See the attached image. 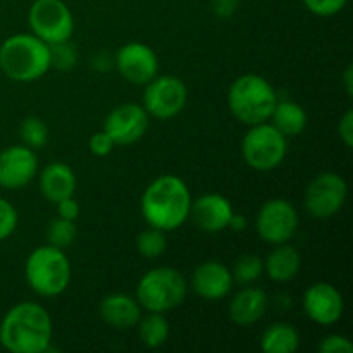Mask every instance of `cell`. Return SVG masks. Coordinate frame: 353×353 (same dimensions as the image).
Returning <instances> with one entry per match:
<instances>
[{"label": "cell", "instance_id": "e0dca14e", "mask_svg": "<svg viewBox=\"0 0 353 353\" xmlns=\"http://www.w3.org/2000/svg\"><path fill=\"white\" fill-rule=\"evenodd\" d=\"M233 276L224 264L216 261L196 265L192 276L193 292L207 302H217L230 295L233 288Z\"/></svg>", "mask_w": 353, "mask_h": 353}, {"label": "cell", "instance_id": "8fae6325", "mask_svg": "<svg viewBox=\"0 0 353 353\" xmlns=\"http://www.w3.org/2000/svg\"><path fill=\"white\" fill-rule=\"evenodd\" d=\"M255 226L265 243H288L299 230V214L288 200L272 199L261 207Z\"/></svg>", "mask_w": 353, "mask_h": 353}, {"label": "cell", "instance_id": "74e56055", "mask_svg": "<svg viewBox=\"0 0 353 353\" xmlns=\"http://www.w3.org/2000/svg\"><path fill=\"white\" fill-rule=\"evenodd\" d=\"M245 226H247V221H245V217L240 216V214H233V217H231V221H230L231 230L243 231Z\"/></svg>", "mask_w": 353, "mask_h": 353}, {"label": "cell", "instance_id": "d4e9b609", "mask_svg": "<svg viewBox=\"0 0 353 353\" xmlns=\"http://www.w3.org/2000/svg\"><path fill=\"white\" fill-rule=\"evenodd\" d=\"M76 236H78V228H76L74 221L57 217V219L52 221L47 228L48 245L62 248V250L71 247V245L74 243Z\"/></svg>", "mask_w": 353, "mask_h": 353}, {"label": "cell", "instance_id": "5b68a950", "mask_svg": "<svg viewBox=\"0 0 353 353\" xmlns=\"http://www.w3.org/2000/svg\"><path fill=\"white\" fill-rule=\"evenodd\" d=\"M24 276L34 293L41 296H57L71 281V262L62 248L43 245L28 255Z\"/></svg>", "mask_w": 353, "mask_h": 353}, {"label": "cell", "instance_id": "277c9868", "mask_svg": "<svg viewBox=\"0 0 353 353\" xmlns=\"http://www.w3.org/2000/svg\"><path fill=\"white\" fill-rule=\"evenodd\" d=\"M278 103V93L271 83L259 74H243L233 81L228 92L231 114L247 126L268 123Z\"/></svg>", "mask_w": 353, "mask_h": 353}, {"label": "cell", "instance_id": "7a4b0ae2", "mask_svg": "<svg viewBox=\"0 0 353 353\" xmlns=\"http://www.w3.org/2000/svg\"><path fill=\"white\" fill-rule=\"evenodd\" d=\"M192 209L188 185L174 174L159 176L147 186L141 196V216L148 226L174 231L186 223Z\"/></svg>", "mask_w": 353, "mask_h": 353}, {"label": "cell", "instance_id": "4fadbf2b", "mask_svg": "<svg viewBox=\"0 0 353 353\" xmlns=\"http://www.w3.org/2000/svg\"><path fill=\"white\" fill-rule=\"evenodd\" d=\"M147 128L148 114L143 105L138 103H123L116 107L103 124V131L119 147H126L140 140L147 133Z\"/></svg>", "mask_w": 353, "mask_h": 353}, {"label": "cell", "instance_id": "8992f818", "mask_svg": "<svg viewBox=\"0 0 353 353\" xmlns=\"http://www.w3.org/2000/svg\"><path fill=\"white\" fill-rule=\"evenodd\" d=\"M188 285L178 269L155 268L143 274L137 286V299L147 312L164 314L186 299Z\"/></svg>", "mask_w": 353, "mask_h": 353}, {"label": "cell", "instance_id": "3957f363", "mask_svg": "<svg viewBox=\"0 0 353 353\" xmlns=\"http://www.w3.org/2000/svg\"><path fill=\"white\" fill-rule=\"evenodd\" d=\"M50 68V47L33 33L12 34L0 45V69L12 81H37Z\"/></svg>", "mask_w": 353, "mask_h": 353}, {"label": "cell", "instance_id": "44dd1931", "mask_svg": "<svg viewBox=\"0 0 353 353\" xmlns=\"http://www.w3.org/2000/svg\"><path fill=\"white\" fill-rule=\"evenodd\" d=\"M302 265V257L295 247L288 243L274 245V250L264 262V272L276 283H286L295 278Z\"/></svg>", "mask_w": 353, "mask_h": 353}, {"label": "cell", "instance_id": "6da1fadb", "mask_svg": "<svg viewBox=\"0 0 353 353\" xmlns=\"http://www.w3.org/2000/svg\"><path fill=\"white\" fill-rule=\"evenodd\" d=\"M54 324L40 303L23 302L7 310L0 323V343L12 353H43L50 348Z\"/></svg>", "mask_w": 353, "mask_h": 353}, {"label": "cell", "instance_id": "9a60e30c", "mask_svg": "<svg viewBox=\"0 0 353 353\" xmlns=\"http://www.w3.org/2000/svg\"><path fill=\"white\" fill-rule=\"evenodd\" d=\"M303 310L307 317L321 326H331L343 316L345 303L340 290L330 283H316L303 295Z\"/></svg>", "mask_w": 353, "mask_h": 353}, {"label": "cell", "instance_id": "ba28073f", "mask_svg": "<svg viewBox=\"0 0 353 353\" xmlns=\"http://www.w3.org/2000/svg\"><path fill=\"white\" fill-rule=\"evenodd\" d=\"M31 33L47 45L71 40L74 19L62 0H34L28 14Z\"/></svg>", "mask_w": 353, "mask_h": 353}, {"label": "cell", "instance_id": "d590c367", "mask_svg": "<svg viewBox=\"0 0 353 353\" xmlns=\"http://www.w3.org/2000/svg\"><path fill=\"white\" fill-rule=\"evenodd\" d=\"M238 3L240 0H212L210 6L216 16L219 17H231L238 9Z\"/></svg>", "mask_w": 353, "mask_h": 353}, {"label": "cell", "instance_id": "603a6c76", "mask_svg": "<svg viewBox=\"0 0 353 353\" xmlns=\"http://www.w3.org/2000/svg\"><path fill=\"white\" fill-rule=\"evenodd\" d=\"M300 347V334L292 324L276 323L262 333L261 348L265 353H293Z\"/></svg>", "mask_w": 353, "mask_h": 353}, {"label": "cell", "instance_id": "9c48e42d", "mask_svg": "<svg viewBox=\"0 0 353 353\" xmlns=\"http://www.w3.org/2000/svg\"><path fill=\"white\" fill-rule=\"evenodd\" d=\"M188 102V88L178 76H155L145 85L143 109L155 119L168 121L178 116Z\"/></svg>", "mask_w": 353, "mask_h": 353}, {"label": "cell", "instance_id": "ffe728a7", "mask_svg": "<svg viewBox=\"0 0 353 353\" xmlns=\"http://www.w3.org/2000/svg\"><path fill=\"white\" fill-rule=\"evenodd\" d=\"M40 190L48 202H61L76 192V176L68 164L52 162L41 171Z\"/></svg>", "mask_w": 353, "mask_h": 353}, {"label": "cell", "instance_id": "f546056e", "mask_svg": "<svg viewBox=\"0 0 353 353\" xmlns=\"http://www.w3.org/2000/svg\"><path fill=\"white\" fill-rule=\"evenodd\" d=\"M17 228V212L6 199L0 196V241L7 240Z\"/></svg>", "mask_w": 353, "mask_h": 353}, {"label": "cell", "instance_id": "2e32d148", "mask_svg": "<svg viewBox=\"0 0 353 353\" xmlns=\"http://www.w3.org/2000/svg\"><path fill=\"white\" fill-rule=\"evenodd\" d=\"M233 214L231 202L219 193H207L196 200H192V209H190L193 223L205 233H221L228 230Z\"/></svg>", "mask_w": 353, "mask_h": 353}, {"label": "cell", "instance_id": "d6986e66", "mask_svg": "<svg viewBox=\"0 0 353 353\" xmlns=\"http://www.w3.org/2000/svg\"><path fill=\"white\" fill-rule=\"evenodd\" d=\"M268 295L264 290L247 286L233 296L230 303V317L238 326H252L264 317L268 310Z\"/></svg>", "mask_w": 353, "mask_h": 353}, {"label": "cell", "instance_id": "7402d4cb", "mask_svg": "<svg viewBox=\"0 0 353 353\" xmlns=\"http://www.w3.org/2000/svg\"><path fill=\"white\" fill-rule=\"evenodd\" d=\"M272 126L285 138L299 137L307 126V114L302 105L293 100H278L271 114Z\"/></svg>", "mask_w": 353, "mask_h": 353}, {"label": "cell", "instance_id": "484cf974", "mask_svg": "<svg viewBox=\"0 0 353 353\" xmlns=\"http://www.w3.org/2000/svg\"><path fill=\"white\" fill-rule=\"evenodd\" d=\"M168 241H165L164 231L157 228L148 226V230L141 231L137 238V248L141 257L145 259H157L165 252Z\"/></svg>", "mask_w": 353, "mask_h": 353}, {"label": "cell", "instance_id": "4dcf8cb0", "mask_svg": "<svg viewBox=\"0 0 353 353\" xmlns=\"http://www.w3.org/2000/svg\"><path fill=\"white\" fill-rule=\"evenodd\" d=\"M302 2L316 16L330 17L341 12L348 0H302Z\"/></svg>", "mask_w": 353, "mask_h": 353}, {"label": "cell", "instance_id": "7c38bea8", "mask_svg": "<svg viewBox=\"0 0 353 353\" xmlns=\"http://www.w3.org/2000/svg\"><path fill=\"white\" fill-rule=\"evenodd\" d=\"M114 64L119 74L133 85H147L159 74L157 54L141 41L123 45L117 50Z\"/></svg>", "mask_w": 353, "mask_h": 353}, {"label": "cell", "instance_id": "d6a6232c", "mask_svg": "<svg viewBox=\"0 0 353 353\" xmlns=\"http://www.w3.org/2000/svg\"><path fill=\"white\" fill-rule=\"evenodd\" d=\"M88 147L93 155H97V157H105V155H109L114 150L116 143H114L112 138L105 131H100V133H95L90 138Z\"/></svg>", "mask_w": 353, "mask_h": 353}, {"label": "cell", "instance_id": "5bb4252c", "mask_svg": "<svg viewBox=\"0 0 353 353\" xmlns=\"http://www.w3.org/2000/svg\"><path fill=\"white\" fill-rule=\"evenodd\" d=\"M38 171V159L33 148L12 145L0 152V186L21 190L33 181Z\"/></svg>", "mask_w": 353, "mask_h": 353}, {"label": "cell", "instance_id": "f1b7e54d", "mask_svg": "<svg viewBox=\"0 0 353 353\" xmlns=\"http://www.w3.org/2000/svg\"><path fill=\"white\" fill-rule=\"evenodd\" d=\"M48 47H50L52 68L62 69V71L74 68L76 61H78V52H76L74 45L69 43V40L62 41V43L48 45Z\"/></svg>", "mask_w": 353, "mask_h": 353}, {"label": "cell", "instance_id": "52a82bcc", "mask_svg": "<svg viewBox=\"0 0 353 353\" xmlns=\"http://www.w3.org/2000/svg\"><path fill=\"white\" fill-rule=\"evenodd\" d=\"M288 138L283 137L272 124L261 123L250 126L241 143L245 162L255 171H272L278 168L288 152Z\"/></svg>", "mask_w": 353, "mask_h": 353}, {"label": "cell", "instance_id": "e575fe53", "mask_svg": "<svg viewBox=\"0 0 353 353\" xmlns=\"http://www.w3.org/2000/svg\"><path fill=\"white\" fill-rule=\"evenodd\" d=\"M57 214L62 219L76 221L79 216V205L72 196H68V199L57 202Z\"/></svg>", "mask_w": 353, "mask_h": 353}, {"label": "cell", "instance_id": "30bf717a", "mask_svg": "<svg viewBox=\"0 0 353 353\" xmlns=\"http://www.w3.org/2000/svg\"><path fill=\"white\" fill-rule=\"evenodd\" d=\"M347 181L336 172L316 176L305 192V209L314 219L326 221L336 216L347 202Z\"/></svg>", "mask_w": 353, "mask_h": 353}, {"label": "cell", "instance_id": "ac0fdd59", "mask_svg": "<svg viewBox=\"0 0 353 353\" xmlns=\"http://www.w3.org/2000/svg\"><path fill=\"white\" fill-rule=\"evenodd\" d=\"M100 317L114 330L126 331L138 324L141 317V307L130 295L112 293L100 303Z\"/></svg>", "mask_w": 353, "mask_h": 353}, {"label": "cell", "instance_id": "83f0119b", "mask_svg": "<svg viewBox=\"0 0 353 353\" xmlns=\"http://www.w3.org/2000/svg\"><path fill=\"white\" fill-rule=\"evenodd\" d=\"M21 138H23L24 145L33 148V150L45 147L48 141L47 124L38 117H26L21 124Z\"/></svg>", "mask_w": 353, "mask_h": 353}, {"label": "cell", "instance_id": "cb8c5ba5", "mask_svg": "<svg viewBox=\"0 0 353 353\" xmlns=\"http://www.w3.org/2000/svg\"><path fill=\"white\" fill-rule=\"evenodd\" d=\"M138 333L145 347L159 348L168 341L169 324L165 317L159 312H148L147 317L138 321Z\"/></svg>", "mask_w": 353, "mask_h": 353}, {"label": "cell", "instance_id": "1f68e13d", "mask_svg": "<svg viewBox=\"0 0 353 353\" xmlns=\"http://www.w3.org/2000/svg\"><path fill=\"white\" fill-rule=\"evenodd\" d=\"M321 353H353V343L341 334H327L319 343Z\"/></svg>", "mask_w": 353, "mask_h": 353}, {"label": "cell", "instance_id": "836d02e7", "mask_svg": "<svg viewBox=\"0 0 353 353\" xmlns=\"http://www.w3.org/2000/svg\"><path fill=\"white\" fill-rule=\"evenodd\" d=\"M338 134L340 140L343 141L345 147H353V110H347L338 124Z\"/></svg>", "mask_w": 353, "mask_h": 353}, {"label": "cell", "instance_id": "4316f807", "mask_svg": "<svg viewBox=\"0 0 353 353\" xmlns=\"http://www.w3.org/2000/svg\"><path fill=\"white\" fill-rule=\"evenodd\" d=\"M262 272H264V262L257 255H243L234 264L231 276L238 285H252L261 278Z\"/></svg>", "mask_w": 353, "mask_h": 353}, {"label": "cell", "instance_id": "8d00e7d4", "mask_svg": "<svg viewBox=\"0 0 353 353\" xmlns=\"http://www.w3.org/2000/svg\"><path fill=\"white\" fill-rule=\"evenodd\" d=\"M343 83H345V90H347L348 97H352V93H353V68L352 65H347V69H345Z\"/></svg>", "mask_w": 353, "mask_h": 353}]
</instances>
